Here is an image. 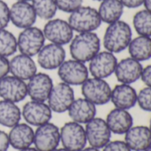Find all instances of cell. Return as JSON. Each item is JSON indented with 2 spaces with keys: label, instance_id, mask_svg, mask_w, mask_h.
I'll return each instance as SVG.
<instances>
[{
  "label": "cell",
  "instance_id": "484cf974",
  "mask_svg": "<svg viewBox=\"0 0 151 151\" xmlns=\"http://www.w3.org/2000/svg\"><path fill=\"white\" fill-rule=\"evenodd\" d=\"M124 9L120 0H103L101 2L98 12L102 22L111 24L121 19Z\"/></svg>",
  "mask_w": 151,
  "mask_h": 151
},
{
  "label": "cell",
  "instance_id": "4316f807",
  "mask_svg": "<svg viewBox=\"0 0 151 151\" xmlns=\"http://www.w3.org/2000/svg\"><path fill=\"white\" fill-rule=\"evenodd\" d=\"M21 119V111L15 103L0 100V125L5 127H12Z\"/></svg>",
  "mask_w": 151,
  "mask_h": 151
},
{
  "label": "cell",
  "instance_id": "9c48e42d",
  "mask_svg": "<svg viewBox=\"0 0 151 151\" xmlns=\"http://www.w3.org/2000/svg\"><path fill=\"white\" fill-rule=\"evenodd\" d=\"M74 100L75 93L72 87L61 81L53 87L47 104L52 111L62 113L69 110Z\"/></svg>",
  "mask_w": 151,
  "mask_h": 151
},
{
  "label": "cell",
  "instance_id": "2e32d148",
  "mask_svg": "<svg viewBox=\"0 0 151 151\" xmlns=\"http://www.w3.org/2000/svg\"><path fill=\"white\" fill-rule=\"evenodd\" d=\"M36 14L29 2L17 1L10 7V21L18 28L32 27L36 20Z\"/></svg>",
  "mask_w": 151,
  "mask_h": 151
},
{
  "label": "cell",
  "instance_id": "8fae6325",
  "mask_svg": "<svg viewBox=\"0 0 151 151\" xmlns=\"http://www.w3.org/2000/svg\"><path fill=\"white\" fill-rule=\"evenodd\" d=\"M117 58L108 50L100 51L89 61V73L94 78L106 79L115 73Z\"/></svg>",
  "mask_w": 151,
  "mask_h": 151
},
{
  "label": "cell",
  "instance_id": "f35d334b",
  "mask_svg": "<svg viewBox=\"0 0 151 151\" xmlns=\"http://www.w3.org/2000/svg\"><path fill=\"white\" fill-rule=\"evenodd\" d=\"M143 5L145 6V9L151 12V0H144Z\"/></svg>",
  "mask_w": 151,
  "mask_h": 151
},
{
  "label": "cell",
  "instance_id": "7c38bea8",
  "mask_svg": "<svg viewBox=\"0 0 151 151\" xmlns=\"http://www.w3.org/2000/svg\"><path fill=\"white\" fill-rule=\"evenodd\" d=\"M86 140L91 147L102 149L111 139V131L109 130L106 120L101 118H94L86 123L85 128Z\"/></svg>",
  "mask_w": 151,
  "mask_h": 151
},
{
  "label": "cell",
  "instance_id": "5b68a950",
  "mask_svg": "<svg viewBox=\"0 0 151 151\" xmlns=\"http://www.w3.org/2000/svg\"><path fill=\"white\" fill-rule=\"evenodd\" d=\"M111 88L104 79H87L81 88L84 98L94 105H104L110 101Z\"/></svg>",
  "mask_w": 151,
  "mask_h": 151
},
{
  "label": "cell",
  "instance_id": "f1b7e54d",
  "mask_svg": "<svg viewBox=\"0 0 151 151\" xmlns=\"http://www.w3.org/2000/svg\"><path fill=\"white\" fill-rule=\"evenodd\" d=\"M31 4L36 17L44 20L53 19L58 10L54 0H31Z\"/></svg>",
  "mask_w": 151,
  "mask_h": 151
},
{
  "label": "cell",
  "instance_id": "1f68e13d",
  "mask_svg": "<svg viewBox=\"0 0 151 151\" xmlns=\"http://www.w3.org/2000/svg\"><path fill=\"white\" fill-rule=\"evenodd\" d=\"M58 10L71 13L80 6H82L83 0H54Z\"/></svg>",
  "mask_w": 151,
  "mask_h": 151
},
{
  "label": "cell",
  "instance_id": "52a82bcc",
  "mask_svg": "<svg viewBox=\"0 0 151 151\" xmlns=\"http://www.w3.org/2000/svg\"><path fill=\"white\" fill-rule=\"evenodd\" d=\"M58 76L62 82L70 86L82 85L89 76V70L85 63L76 59L65 60L58 68Z\"/></svg>",
  "mask_w": 151,
  "mask_h": 151
},
{
  "label": "cell",
  "instance_id": "4fadbf2b",
  "mask_svg": "<svg viewBox=\"0 0 151 151\" xmlns=\"http://www.w3.org/2000/svg\"><path fill=\"white\" fill-rule=\"evenodd\" d=\"M52 110L44 102L29 101L22 108L21 116L29 126L40 127L52 119Z\"/></svg>",
  "mask_w": 151,
  "mask_h": 151
},
{
  "label": "cell",
  "instance_id": "277c9868",
  "mask_svg": "<svg viewBox=\"0 0 151 151\" xmlns=\"http://www.w3.org/2000/svg\"><path fill=\"white\" fill-rule=\"evenodd\" d=\"M45 37L42 29L36 27L24 28L17 38L18 50L21 54L34 57L44 47Z\"/></svg>",
  "mask_w": 151,
  "mask_h": 151
},
{
  "label": "cell",
  "instance_id": "8d00e7d4",
  "mask_svg": "<svg viewBox=\"0 0 151 151\" xmlns=\"http://www.w3.org/2000/svg\"><path fill=\"white\" fill-rule=\"evenodd\" d=\"M10 147L8 134L0 130V151H7Z\"/></svg>",
  "mask_w": 151,
  "mask_h": 151
},
{
  "label": "cell",
  "instance_id": "bcb514c9",
  "mask_svg": "<svg viewBox=\"0 0 151 151\" xmlns=\"http://www.w3.org/2000/svg\"><path fill=\"white\" fill-rule=\"evenodd\" d=\"M94 1H100V2H101V1H103V0H94Z\"/></svg>",
  "mask_w": 151,
  "mask_h": 151
},
{
  "label": "cell",
  "instance_id": "6da1fadb",
  "mask_svg": "<svg viewBox=\"0 0 151 151\" xmlns=\"http://www.w3.org/2000/svg\"><path fill=\"white\" fill-rule=\"evenodd\" d=\"M133 39L131 26L124 21L117 20L109 24L103 35V46L111 53H120L127 49Z\"/></svg>",
  "mask_w": 151,
  "mask_h": 151
},
{
  "label": "cell",
  "instance_id": "b9f144b4",
  "mask_svg": "<svg viewBox=\"0 0 151 151\" xmlns=\"http://www.w3.org/2000/svg\"><path fill=\"white\" fill-rule=\"evenodd\" d=\"M52 151H69V150H66V149H55V150H52Z\"/></svg>",
  "mask_w": 151,
  "mask_h": 151
},
{
  "label": "cell",
  "instance_id": "74e56055",
  "mask_svg": "<svg viewBox=\"0 0 151 151\" xmlns=\"http://www.w3.org/2000/svg\"><path fill=\"white\" fill-rule=\"evenodd\" d=\"M124 7L134 9L142 6L144 3V0H120Z\"/></svg>",
  "mask_w": 151,
  "mask_h": 151
},
{
  "label": "cell",
  "instance_id": "ab89813d",
  "mask_svg": "<svg viewBox=\"0 0 151 151\" xmlns=\"http://www.w3.org/2000/svg\"><path fill=\"white\" fill-rule=\"evenodd\" d=\"M81 151H100L99 149H96V148H93V147H88V148H85L83 149Z\"/></svg>",
  "mask_w": 151,
  "mask_h": 151
},
{
  "label": "cell",
  "instance_id": "603a6c76",
  "mask_svg": "<svg viewBox=\"0 0 151 151\" xmlns=\"http://www.w3.org/2000/svg\"><path fill=\"white\" fill-rule=\"evenodd\" d=\"M72 121L78 124H86L96 116V106L85 98L75 99L68 110Z\"/></svg>",
  "mask_w": 151,
  "mask_h": 151
},
{
  "label": "cell",
  "instance_id": "f546056e",
  "mask_svg": "<svg viewBox=\"0 0 151 151\" xmlns=\"http://www.w3.org/2000/svg\"><path fill=\"white\" fill-rule=\"evenodd\" d=\"M18 50L17 38L5 28L0 29V56L7 58L13 55Z\"/></svg>",
  "mask_w": 151,
  "mask_h": 151
},
{
  "label": "cell",
  "instance_id": "4dcf8cb0",
  "mask_svg": "<svg viewBox=\"0 0 151 151\" xmlns=\"http://www.w3.org/2000/svg\"><path fill=\"white\" fill-rule=\"evenodd\" d=\"M137 104L145 111L151 112V87H145L137 94Z\"/></svg>",
  "mask_w": 151,
  "mask_h": 151
},
{
  "label": "cell",
  "instance_id": "ac0fdd59",
  "mask_svg": "<svg viewBox=\"0 0 151 151\" xmlns=\"http://www.w3.org/2000/svg\"><path fill=\"white\" fill-rule=\"evenodd\" d=\"M142 70V63L130 57L117 62L114 73L120 83L131 85L141 79Z\"/></svg>",
  "mask_w": 151,
  "mask_h": 151
},
{
  "label": "cell",
  "instance_id": "836d02e7",
  "mask_svg": "<svg viewBox=\"0 0 151 151\" xmlns=\"http://www.w3.org/2000/svg\"><path fill=\"white\" fill-rule=\"evenodd\" d=\"M102 151H132L125 142L122 141H114L109 142L105 145Z\"/></svg>",
  "mask_w": 151,
  "mask_h": 151
},
{
  "label": "cell",
  "instance_id": "30bf717a",
  "mask_svg": "<svg viewBox=\"0 0 151 151\" xmlns=\"http://www.w3.org/2000/svg\"><path fill=\"white\" fill-rule=\"evenodd\" d=\"M61 142L60 129L53 123H46L40 127L34 133L33 143L38 151H52L59 146Z\"/></svg>",
  "mask_w": 151,
  "mask_h": 151
},
{
  "label": "cell",
  "instance_id": "d4e9b609",
  "mask_svg": "<svg viewBox=\"0 0 151 151\" xmlns=\"http://www.w3.org/2000/svg\"><path fill=\"white\" fill-rule=\"evenodd\" d=\"M128 51L133 59L143 62L151 58V37L139 35L130 42Z\"/></svg>",
  "mask_w": 151,
  "mask_h": 151
},
{
  "label": "cell",
  "instance_id": "d6986e66",
  "mask_svg": "<svg viewBox=\"0 0 151 151\" xmlns=\"http://www.w3.org/2000/svg\"><path fill=\"white\" fill-rule=\"evenodd\" d=\"M36 72V64L32 57L20 53L14 56L9 61V73H11L12 76L24 81H28Z\"/></svg>",
  "mask_w": 151,
  "mask_h": 151
},
{
  "label": "cell",
  "instance_id": "f6af8a7d",
  "mask_svg": "<svg viewBox=\"0 0 151 151\" xmlns=\"http://www.w3.org/2000/svg\"><path fill=\"white\" fill-rule=\"evenodd\" d=\"M150 131H151V118H150Z\"/></svg>",
  "mask_w": 151,
  "mask_h": 151
},
{
  "label": "cell",
  "instance_id": "e575fe53",
  "mask_svg": "<svg viewBox=\"0 0 151 151\" xmlns=\"http://www.w3.org/2000/svg\"><path fill=\"white\" fill-rule=\"evenodd\" d=\"M9 73V60L7 58L0 56V80L8 75Z\"/></svg>",
  "mask_w": 151,
  "mask_h": 151
},
{
  "label": "cell",
  "instance_id": "ba28073f",
  "mask_svg": "<svg viewBox=\"0 0 151 151\" xmlns=\"http://www.w3.org/2000/svg\"><path fill=\"white\" fill-rule=\"evenodd\" d=\"M45 39L52 43L64 45L71 42L74 37V30L69 22L61 19H51L44 27Z\"/></svg>",
  "mask_w": 151,
  "mask_h": 151
},
{
  "label": "cell",
  "instance_id": "ee69618b",
  "mask_svg": "<svg viewBox=\"0 0 151 151\" xmlns=\"http://www.w3.org/2000/svg\"><path fill=\"white\" fill-rule=\"evenodd\" d=\"M17 1H25V2H29L31 0H17Z\"/></svg>",
  "mask_w": 151,
  "mask_h": 151
},
{
  "label": "cell",
  "instance_id": "83f0119b",
  "mask_svg": "<svg viewBox=\"0 0 151 151\" xmlns=\"http://www.w3.org/2000/svg\"><path fill=\"white\" fill-rule=\"evenodd\" d=\"M133 25L139 35L151 37V12L146 9L137 12L133 19Z\"/></svg>",
  "mask_w": 151,
  "mask_h": 151
},
{
  "label": "cell",
  "instance_id": "44dd1931",
  "mask_svg": "<svg viewBox=\"0 0 151 151\" xmlns=\"http://www.w3.org/2000/svg\"><path fill=\"white\" fill-rule=\"evenodd\" d=\"M125 134V142L132 151H144L151 145V131L148 127L133 126Z\"/></svg>",
  "mask_w": 151,
  "mask_h": 151
},
{
  "label": "cell",
  "instance_id": "60d3db41",
  "mask_svg": "<svg viewBox=\"0 0 151 151\" xmlns=\"http://www.w3.org/2000/svg\"><path fill=\"white\" fill-rule=\"evenodd\" d=\"M19 151H38L36 148H31V147H28V148H26V149H23V150H20Z\"/></svg>",
  "mask_w": 151,
  "mask_h": 151
},
{
  "label": "cell",
  "instance_id": "d6a6232c",
  "mask_svg": "<svg viewBox=\"0 0 151 151\" xmlns=\"http://www.w3.org/2000/svg\"><path fill=\"white\" fill-rule=\"evenodd\" d=\"M10 22V7L5 2L0 0V29L5 28Z\"/></svg>",
  "mask_w": 151,
  "mask_h": 151
},
{
  "label": "cell",
  "instance_id": "cb8c5ba5",
  "mask_svg": "<svg viewBox=\"0 0 151 151\" xmlns=\"http://www.w3.org/2000/svg\"><path fill=\"white\" fill-rule=\"evenodd\" d=\"M34 130L26 123H18L12 127L8 134L10 145L17 150H23L32 145L34 141Z\"/></svg>",
  "mask_w": 151,
  "mask_h": 151
},
{
  "label": "cell",
  "instance_id": "d590c367",
  "mask_svg": "<svg viewBox=\"0 0 151 151\" xmlns=\"http://www.w3.org/2000/svg\"><path fill=\"white\" fill-rule=\"evenodd\" d=\"M141 79L147 87H151V65L143 67Z\"/></svg>",
  "mask_w": 151,
  "mask_h": 151
},
{
  "label": "cell",
  "instance_id": "5bb4252c",
  "mask_svg": "<svg viewBox=\"0 0 151 151\" xmlns=\"http://www.w3.org/2000/svg\"><path fill=\"white\" fill-rule=\"evenodd\" d=\"M28 96L27 83L12 75H6L0 80V97L12 103L23 101Z\"/></svg>",
  "mask_w": 151,
  "mask_h": 151
},
{
  "label": "cell",
  "instance_id": "e0dca14e",
  "mask_svg": "<svg viewBox=\"0 0 151 151\" xmlns=\"http://www.w3.org/2000/svg\"><path fill=\"white\" fill-rule=\"evenodd\" d=\"M65 58L66 51L62 45L52 42L44 45L37 53V64L45 70L58 69Z\"/></svg>",
  "mask_w": 151,
  "mask_h": 151
},
{
  "label": "cell",
  "instance_id": "7a4b0ae2",
  "mask_svg": "<svg viewBox=\"0 0 151 151\" xmlns=\"http://www.w3.org/2000/svg\"><path fill=\"white\" fill-rule=\"evenodd\" d=\"M101 50V40L94 32L79 33L69 42V51L73 59L82 63L89 62Z\"/></svg>",
  "mask_w": 151,
  "mask_h": 151
},
{
  "label": "cell",
  "instance_id": "ffe728a7",
  "mask_svg": "<svg viewBox=\"0 0 151 151\" xmlns=\"http://www.w3.org/2000/svg\"><path fill=\"white\" fill-rule=\"evenodd\" d=\"M137 92L130 84L120 83L111 90L110 101L116 108L130 110L137 104Z\"/></svg>",
  "mask_w": 151,
  "mask_h": 151
},
{
  "label": "cell",
  "instance_id": "7bdbcfd3",
  "mask_svg": "<svg viewBox=\"0 0 151 151\" xmlns=\"http://www.w3.org/2000/svg\"><path fill=\"white\" fill-rule=\"evenodd\" d=\"M144 151H151V145L149 147V148H148V149H147V150H144Z\"/></svg>",
  "mask_w": 151,
  "mask_h": 151
},
{
  "label": "cell",
  "instance_id": "9a60e30c",
  "mask_svg": "<svg viewBox=\"0 0 151 151\" xmlns=\"http://www.w3.org/2000/svg\"><path fill=\"white\" fill-rule=\"evenodd\" d=\"M53 87V79L44 73H36L27 83L28 96L33 101L45 102Z\"/></svg>",
  "mask_w": 151,
  "mask_h": 151
},
{
  "label": "cell",
  "instance_id": "3957f363",
  "mask_svg": "<svg viewBox=\"0 0 151 151\" xmlns=\"http://www.w3.org/2000/svg\"><path fill=\"white\" fill-rule=\"evenodd\" d=\"M68 22L71 28L77 33L94 32L102 23L98 10L83 5L70 13Z\"/></svg>",
  "mask_w": 151,
  "mask_h": 151
},
{
  "label": "cell",
  "instance_id": "7402d4cb",
  "mask_svg": "<svg viewBox=\"0 0 151 151\" xmlns=\"http://www.w3.org/2000/svg\"><path fill=\"white\" fill-rule=\"evenodd\" d=\"M106 123L111 133L121 135L133 126V118L127 110L115 108L108 114Z\"/></svg>",
  "mask_w": 151,
  "mask_h": 151
},
{
  "label": "cell",
  "instance_id": "8992f818",
  "mask_svg": "<svg viewBox=\"0 0 151 151\" xmlns=\"http://www.w3.org/2000/svg\"><path fill=\"white\" fill-rule=\"evenodd\" d=\"M63 148L69 151H81L86 146L85 130L81 124L71 121L63 125L60 130Z\"/></svg>",
  "mask_w": 151,
  "mask_h": 151
}]
</instances>
